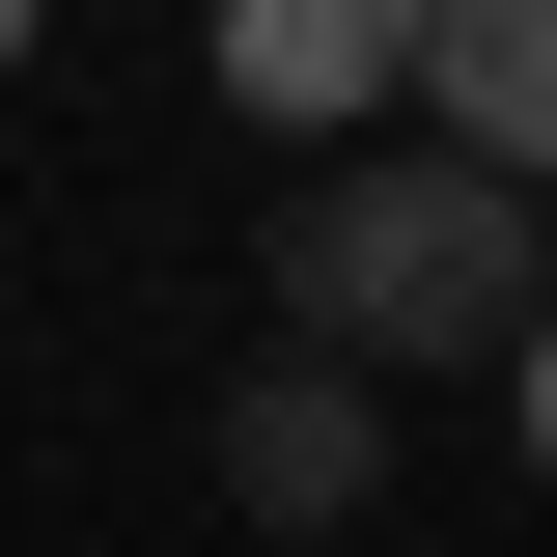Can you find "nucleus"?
Listing matches in <instances>:
<instances>
[{
  "label": "nucleus",
  "instance_id": "f257e3e1",
  "mask_svg": "<svg viewBox=\"0 0 557 557\" xmlns=\"http://www.w3.org/2000/svg\"><path fill=\"white\" fill-rule=\"evenodd\" d=\"M278 307L335 362H530V168H446V139L391 168V112H362V168L278 196Z\"/></svg>",
  "mask_w": 557,
  "mask_h": 557
},
{
  "label": "nucleus",
  "instance_id": "f03ea898",
  "mask_svg": "<svg viewBox=\"0 0 557 557\" xmlns=\"http://www.w3.org/2000/svg\"><path fill=\"white\" fill-rule=\"evenodd\" d=\"M391 474V362H251V391H223V502H251V530H335V502Z\"/></svg>",
  "mask_w": 557,
  "mask_h": 557
},
{
  "label": "nucleus",
  "instance_id": "7ed1b4c3",
  "mask_svg": "<svg viewBox=\"0 0 557 557\" xmlns=\"http://www.w3.org/2000/svg\"><path fill=\"white\" fill-rule=\"evenodd\" d=\"M196 57H223V112H251V139H362V112L418 84V0H223Z\"/></svg>",
  "mask_w": 557,
  "mask_h": 557
},
{
  "label": "nucleus",
  "instance_id": "20e7f679",
  "mask_svg": "<svg viewBox=\"0 0 557 557\" xmlns=\"http://www.w3.org/2000/svg\"><path fill=\"white\" fill-rule=\"evenodd\" d=\"M446 168H557V0H418V84H391Z\"/></svg>",
  "mask_w": 557,
  "mask_h": 557
},
{
  "label": "nucleus",
  "instance_id": "39448f33",
  "mask_svg": "<svg viewBox=\"0 0 557 557\" xmlns=\"http://www.w3.org/2000/svg\"><path fill=\"white\" fill-rule=\"evenodd\" d=\"M28 57H57V0H0V84H28Z\"/></svg>",
  "mask_w": 557,
  "mask_h": 557
}]
</instances>
